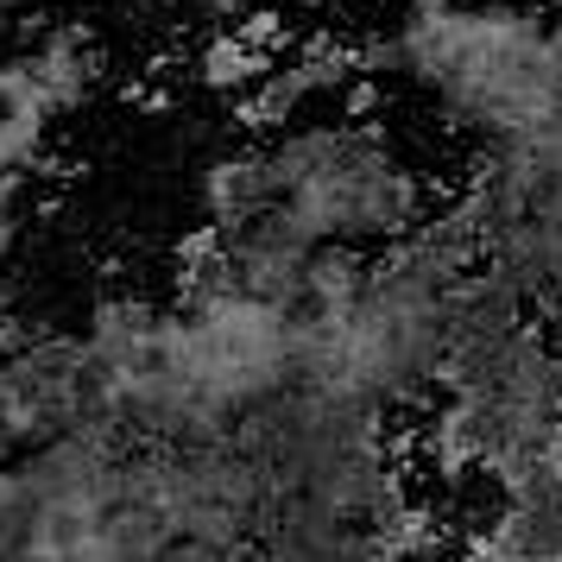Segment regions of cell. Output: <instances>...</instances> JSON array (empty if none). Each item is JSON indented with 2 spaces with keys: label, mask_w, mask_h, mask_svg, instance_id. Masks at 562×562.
I'll use <instances>...</instances> for the list:
<instances>
[{
  "label": "cell",
  "mask_w": 562,
  "mask_h": 562,
  "mask_svg": "<svg viewBox=\"0 0 562 562\" xmlns=\"http://www.w3.org/2000/svg\"><path fill=\"white\" fill-rule=\"evenodd\" d=\"M158 562H165V557H158Z\"/></svg>",
  "instance_id": "5bb4252c"
},
{
  "label": "cell",
  "mask_w": 562,
  "mask_h": 562,
  "mask_svg": "<svg viewBox=\"0 0 562 562\" xmlns=\"http://www.w3.org/2000/svg\"><path fill=\"white\" fill-rule=\"evenodd\" d=\"M266 64H272V52H259L254 32H222V38H209L203 52H196V82L215 89V95H228V89L259 82Z\"/></svg>",
  "instance_id": "9c48e42d"
},
{
  "label": "cell",
  "mask_w": 562,
  "mask_h": 562,
  "mask_svg": "<svg viewBox=\"0 0 562 562\" xmlns=\"http://www.w3.org/2000/svg\"><path fill=\"white\" fill-rule=\"evenodd\" d=\"M259 562H297V557H279V550H266V557H259Z\"/></svg>",
  "instance_id": "4fadbf2b"
},
{
  "label": "cell",
  "mask_w": 562,
  "mask_h": 562,
  "mask_svg": "<svg viewBox=\"0 0 562 562\" xmlns=\"http://www.w3.org/2000/svg\"><path fill=\"white\" fill-rule=\"evenodd\" d=\"M481 474H493V486L506 499H550V493H562V417L512 436Z\"/></svg>",
  "instance_id": "8992f818"
},
{
  "label": "cell",
  "mask_w": 562,
  "mask_h": 562,
  "mask_svg": "<svg viewBox=\"0 0 562 562\" xmlns=\"http://www.w3.org/2000/svg\"><path fill=\"white\" fill-rule=\"evenodd\" d=\"M360 57L367 82H411L481 146L562 114V0H405Z\"/></svg>",
  "instance_id": "6da1fadb"
},
{
  "label": "cell",
  "mask_w": 562,
  "mask_h": 562,
  "mask_svg": "<svg viewBox=\"0 0 562 562\" xmlns=\"http://www.w3.org/2000/svg\"><path fill=\"white\" fill-rule=\"evenodd\" d=\"M196 203H203V222H209V228H222V234L259 222L266 209L279 203V190H272V178H266L259 146L215 158V165L203 171V183H196Z\"/></svg>",
  "instance_id": "5b68a950"
},
{
  "label": "cell",
  "mask_w": 562,
  "mask_h": 562,
  "mask_svg": "<svg viewBox=\"0 0 562 562\" xmlns=\"http://www.w3.org/2000/svg\"><path fill=\"white\" fill-rule=\"evenodd\" d=\"M20 57H26V70L38 77L45 102L57 108V121H64V114H82L108 82L102 38L89 26H77V20H52L45 32H32L26 45H20Z\"/></svg>",
  "instance_id": "3957f363"
},
{
  "label": "cell",
  "mask_w": 562,
  "mask_h": 562,
  "mask_svg": "<svg viewBox=\"0 0 562 562\" xmlns=\"http://www.w3.org/2000/svg\"><path fill=\"white\" fill-rule=\"evenodd\" d=\"M297 13H360V7H385V0H284Z\"/></svg>",
  "instance_id": "30bf717a"
},
{
  "label": "cell",
  "mask_w": 562,
  "mask_h": 562,
  "mask_svg": "<svg viewBox=\"0 0 562 562\" xmlns=\"http://www.w3.org/2000/svg\"><path fill=\"white\" fill-rule=\"evenodd\" d=\"M57 153V108L45 102L26 57H0V178H38Z\"/></svg>",
  "instance_id": "277c9868"
},
{
  "label": "cell",
  "mask_w": 562,
  "mask_h": 562,
  "mask_svg": "<svg viewBox=\"0 0 562 562\" xmlns=\"http://www.w3.org/2000/svg\"><path fill=\"white\" fill-rule=\"evenodd\" d=\"M367 57H360V38H310L297 52H279L254 82V102H247V121L254 127H284V121H304V114H323V108H348L341 95H367Z\"/></svg>",
  "instance_id": "7a4b0ae2"
},
{
  "label": "cell",
  "mask_w": 562,
  "mask_h": 562,
  "mask_svg": "<svg viewBox=\"0 0 562 562\" xmlns=\"http://www.w3.org/2000/svg\"><path fill=\"white\" fill-rule=\"evenodd\" d=\"M367 272H373V259L348 247V240H323L304 266V316H341V310L360 304V291H367Z\"/></svg>",
  "instance_id": "52a82bcc"
},
{
  "label": "cell",
  "mask_w": 562,
  "mask_h": 562,
  "mask_svg": "<svg viewBox=\"0 0 562 562\" xmlns=\"http://www.w3.org/2000/svg\"><path fill=\"white\" fill-rule=\"evenodd\" d=\"M486 531L512 562H562V493L550 499H506Z\"/></svg>",
  "instance_id": "ba28073f"
},
{
  "label": "cell",
  "mask_w": 562,
  "mask_h": 562,
  "mask_svg": "<svg viewBox=\"0 0 562 562\" xmlns=\"http://www.w3.org/2000/svg\"><path fill=\"white\" fill-rule=\"evenodd\" d=\"M360 562H405V557H398V550H385L380 537H373V550H367V557H360Z\"/></svg>",
  "instance_id": "8fae6325"
},
{
  "label": "cell",
  "mask_w": 562,
  "mask_h": 562,
  "mask_svg": "<svg viewBox=\"0 0 562 562\" xmlns=\"http://www.w3.org/2000/svg\"><path fill=\"white\" fill-rule=\"evenodd\" d=\"M26 7H38V0H0V13H26Z\"/></svg>",
  "instance_id": "7c38bea8"
}]
</instances>
